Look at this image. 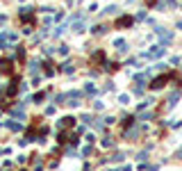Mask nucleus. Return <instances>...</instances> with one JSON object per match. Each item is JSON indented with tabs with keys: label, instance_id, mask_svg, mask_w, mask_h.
<instances>
[{
	"label": "nucleus",
	"instance_id": "obj_1",
	"mask_svg": "<svg viewBox=\"0 0 182 171\" xmlns=\"http://www.w3.org/2000/svg\"><path fill=\"white\" fill-rule=\"evenodd\" d=\"M166 80H168V75H162V78H157V80H152V89H162L164 85H166Z\"/></svg>",
	"mask_w": 182,
	"mask_h": 171
},
{
	"label": "nucleus",
	"instance_id": "obj_3",
	"mask_svg": "<svg viewBox=\"0 0 182 171\" xmlns=\"http://www.w3.org/2000/svg\"><path fill=\"white\" fill-rule=\"evenodd\" d=\"M0 71H5V73H11V62H9V60H2V62H0Z\"/></svg>",
	"mask_w": 182,
	"mask_h": 171
},
{
	"label": "nucleus",
	"instance_id": "obj_4",
	"mask_svg": "<svg viewBox=\"0 0 182 171\" xmlns=\"http://www.w3.org/2000/svg\"><path fill=\"white\" fill-rule=\"evenodd\" d=\"M73 121H75V119H71V116L62 119V128H71V126H73Z\"/></svg>",
	"mask_w": 182,
	"mask_h": 171
},
{
	"label": "nucleus",
	"instance_id": "obj_6",
	"mask_svg": "<svg viewBox=\"0 0 182 171\" xmlns=\"http://www.w3.org/2000/svg\"><path fill=\"white\" fill-rule=\"evenodd\" d=\"M178 157H182V151H178Z\"/></svg>",
	"mask_w": 182,
	"mask_h": 171
},
{
	"label": "nucleus",
	"instance_id": "obj_2",
	"mask_svg": "<svg viewBox=\"0 0 182 171\" xmlns=\"http://www.w3.org/2000/svg\"><path fill=\"white\" fill-rule=\"evenodd\" d=\"M160 55H164V48H162V46H155V48L148 52V57H160Z\"/></svg>",
	"mask_w": 182,
	"mask_h": 171
},
{
	"label": "nucleus",
	"instance_id": "obj_5",
	"mask_svg": "<svg viewBox=\"0 0 182 171\" xmlns=\"http://www.w3.org/2000/svg\"><path fill=\"white\" fill-rule=\"evenodd\" d=\"M130 23H132V19H127V16H125V19H121L119 23H116V25H119V27H123V25H130Z\"/></svg>",
	"mask_w": 182,
	"mask_h": 171
}]
</instances>
